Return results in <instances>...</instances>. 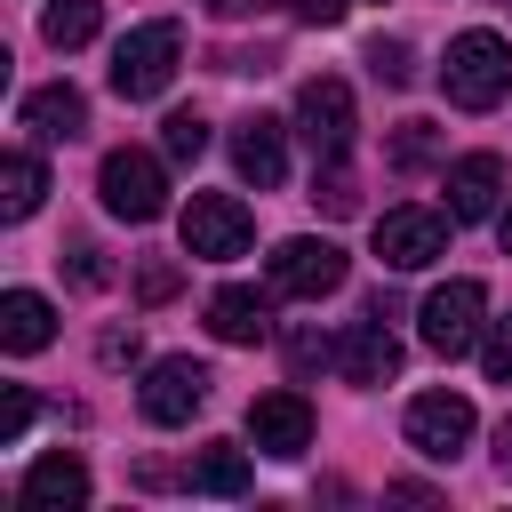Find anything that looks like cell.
I'll list each match as a JSON object with an SVG mask.
<instances>
[{
  "label": "cell",
  "instance_id": "31",
  "mask_svg": "<svg viewBox=\"0 0 512 512\" xmlns=\"http://www.w3.org/2000/svg\"><path fill=\"white\" fill-rule=\"evenodd\" d=\"M72 280H80V288H104V264H96V248H72Z\"/></svg>",
  "mask_w": 512,
  "mask_h": 512
},
{
  "label": "cell",
  "instance_id": "2",
  "mask_svg": "<svg viewBox=\"0 0 512 512\" xmlns=\"http://www.w3.org/2000/svg\"><path fill=\"white\" fill-rule=\"evenodd\" d=\"M176 64H184V32H176L168 16H152V24H136V32L112 48V88H120L128 104H144V96H160V88L176 80Z\"/></svg>",
  "mask_w": 512,
  "mask_h": 512
},
{
  "label": "cell",
  "instance_id": "23",
  "mask_svg": "<svg viewBox=\"0 0 512 512\" xmlns=\"http://www.w3.org/2000/svg\"><path fill=\"white\" fill-rule=\"evenodd\" d=\"M312 200H320L328 216H352V208H360V192H352V168H344V160H328V176L312 184Z\"/></svg>",
  "mask_w": 512,
  "mask_h": 512
},
{
  "label": "cell",
  "instance_id": "32",
  "mask_svg": "<svg viewBox=\"0 0 512 512\" xmlns=\"http://www.w3.org/2000/svg\"><path fill=\"white\" fill-rule=\"evenodd\" d=\"M296 16H304V24H336V16H344V0H296Z\"/></svg>",
  "mask_w": 512,
  "mask_h": 512
},
{
  "label": "cell",
  "instance_id": "7",
  "mask_svg": "<svg viewBox=\"0 0 512 512\" xmlns=\"http://www.w3.org/2000/svg\"><path fill=\"white\" fill-rule=\"evenodd\" d=\"M296 128H304V144L320 152V160H344L352 152V88L336 80V72H320V80H304L296 88Z\"/></svg>",
  "mask_w": 512,
  "mask_h": 512
},
{
  "label": "cell",
  "instance_id": "19",
  "mask_svg": "<svg viewBox=\"0 0 512 512\" xmlns=\"http://www.w3.org/2000/svg\"><path fill=\"white\" fill-rule=\"evenodd\" d=\"M248 448H232V440H208L200 456H192V472H184V488H200V496H248Z\"/></svg>",
  "mask_w": 512,
  "mask_h": 512
},
{
  "label": "cell",
  "instance_id": "20",
  "mask_svg": "<svg viewBox=\"0 0 512 512\" xmlns=\"http://www.w3.org/2000/svg\"><path fill=\"white\" fill-rule=\"evenodd\" d=\"M40 192H48V168H40L32 152H8V160H0V216H32Z\"/></svg>",
  "mask_w": 512,
  "mask_h": 512
},
{
  "label": "cell",
  "instance_id": "9",
  "mask_svg": "<svg viewBox=\"0 0 512 512\" xmlns=\"http://www.w3.org/2000/svg\"><path fill=\"white\" fill-rule=\"evenodd\" d=\"M464 440H472V400L464 392H416L408 400V448L416 456L448 464V456H464Z\"/></svg>",
  "mask_w": 512,
  "mask_h": 512
},
{
  "label": "cell",
  "instance_id": "18",
  "mask_svg": "<svg viewBox=\"0 0 512 512\" xmlns=\"http://www.w3.org/2000/svg\"><path fill=\"white\" fill-rule=\"evenodd\" d=\"M56 336V312H48V296H32V288H8L0 296V344L8 352H40Z\"/></svg>",
  "mask_w": 512,
  "mask_h": 512
},
{
  "label": "cell",
  "instance_id": "17",
  "mask_svg": "<svg viewBox=\"0 0 512 512\" xmlns=\"http://www.w3.org/2000/svg\"><path fill=\"white\" fill-rule=\"evenodd\" d=\"M208 328H216L224 344H264V336H272V304H264L256 288H216V296H208Z\"/></svg>",
  "mask_w": 512,
  "mask_h": 512
},
{
  "label": "cell",
  "instance_id": "25",
  "mask_svg": "<svg viewBox=\"0 0 512 512\" xmlns=\"http://www.w3.org/2000/svg\"><path fill=\"white\" fill-rule=\"evenodd\" d=\"M480 360H488V384H504V392H512V320H496V328H488Z\"/></svg>",
  "mask_w": 512,
  "mask_h": 512
},
{
  "label": "cell",
  "instance_id": "11",
  "mask_svg": "<svg viewBox=\"0 0 512 512\" xmlns=\"http://www.w3.org/2000/svg\"><path fill=\"white\" fill-rule=\"evenodd\" d=\"M248 440H256L264 456L296 464V456L312 448V400H304V392H264V400H248Z\"/></svg>",
  "mask_w": 512,
  "mask_h": 512
},
{
  "label": "cell",
  "instance_id": "27",
  "mask_svg": "<svg viewBox=\"0 0 512 512\" xmlns=\"http://www.w3.org/2000/svg\"><path fill=\"white\" fill-rule=\"evenodd\" d=\"M136 296H144V304H168V296H176V264H144V272H136Z\"/></svg>",
  "mask_w": 512,
  "mask_h": 512
},
{
  "label": "cell",
  "instance_id": "29",
  "mask_svg": "<svg viewBox=\"0 0 512 512\" xmlns=\"http://www.w3.org/2000/svg\"><path fill=\"white\" fill-rule=\"evenodd\" d=\"M320 360H336V344H320V336H288V368H296V376L320 368Z\"/></svg>",
  "mask_w": 512,
  "mask_h": 512
},
{
  "label": "cell",
  "instance_id": "1",
  "mask_svg": "<svg viewBox=\"0 0 512 512\" xmlns=\"http://www.w3.org/2000/svg\"><path fill=\"white\" fill-rule=\"evenodd\" d=\"M440 88H448V104H464V112L504 104V88H512V48H504V32H456L448 56H440Z\"/></svg>",
  "mask_w": 512,
  "mask_h": 512
},
{
  "label": "cell",
  "instance_id": "22",
  "mask_svg": "<svg viewBox=\"0 0 512 512\" xmlns=\"http://www.w3.org/2000/svg\"><path fill=\"white\" fill-rule=\"evenodd\" d=\"M160 144H168V160H200L208 152V120L200 112H168L160 120Z\"/></svg>",
  "mask_w": 512,
  "mask_h": 512
},
{
  "label": "cell",
  "instance_id": "28",
  "mask_svg": "<svg viewBox=\"0 0 512 512\" xmlns=\"http://www.w3.org/2000/svg\"><path fill=\"white\" fill-rule=\"evenodd\" d=\"M24 424H32V392H24V384H8V400H0V440H16Z\"/></svg>",
  "mask_w": 512,
  "mask_h": 512
},
{
  "label": "cell",
  "instance_id": "33",
  "mask_svg": "<svg viewBox=\"0 0 512 512\" xmlns=\"http://www.w3.org/2000/svg\"><path fill=\"white\" fill-rule=\"evenodd\" d=\"M496 464H504V472H512V416H504V424H496Z\"/></svg>",
  "mask_w": 512,
  "mask_h": 512
},
{
  "label": "cell",
  "instance_id": "24",
  "mask_svg": "<svg viewBox=\"0 0 512 512\" xmlns=\"http://www.w3.org/2000/svg\"><path fill=\"white\" fill-rule=\"evenodd\" d=\"M368 72H376L384 88H408V72H416V64H408V48H400V40H376V48H368Z\"/></svg>",
  "mask_w": 512,
  "mask_h": 512
},
{
  "label": "cell",
  "instance_id": "8",
  "mask_svg": "<svg viewBox=\"0 0 512 512\" xmlns=\"http://www.w3.org/2000/svg\"><path fill=\"white\" fill-rule=\"evenodd\" d=\"M448 224L456 216H440V208H392V216H376V256L392 272H424L448 256Z\"/></svg>",
  "mask_w": 512,
  "mask_h": 512
},
{
  "label": "cell",
  "instance_id": "35",
  "mask_svg": "<svg viewBox=\"0 0 512 512\" xmlns=\"http://www.w3.org/2000/svg\"><path fill=\"white\" fill-rule=\"evenodd\" d=\"M496 232H504V256H512V208H504V224H496Z\"/></svg>",
  "mask_w": 512,
  "mask_h": 512
},
{
  "label": "cell",
  "instance_id": "12",
  "mask_svg": "<svg viewBox=\"0 0 512 512\" xmlns=\"http://www.w3.org/2000/svg\"><path fill=\"white\" fill-rule=\"evenodd\" d=\"M232 168H240L256 192H280V176H288V136H280V120L248 112V120L232 128Z\"/></svg>",
  "mask_w": 512,
  "mask_h": 512
},
{
  "label": "cell",
  "instance_id": "21",
  "mask_svg": "<svg viewBox=\"0 0 512 512\" xmlns=\"http://www.w3.org/2000/svg\"><path fill=\"white\" fill-rule=\"evenodd\" d=\"M96 24H104V8H96V0H56V8L40 16L48 48H88V40H96Z\"/></svg>",
  "mask_w": 512,
  "mask_h": 512
},
{
  "label": "cell",
  "instance_id": "26",
  "mask_svg": "<svg viewBox=\"0 0 512 512\" xmlns=\"http://www.w3.org/2000/svg\"><path fill=\"white\" fill-rule=\"evenodd\" d=\"M432 152H440V136H432L424 120H408V128H400V152H392V160H400V168H416V160H432Z\"/></svg>",
  "mask_w": 512,
  "mask_h": 512
},
{
  "label": "cell",
  "instance_id": "4",
  "mask_svg": "<svg viewBox=\"0 0 512 512\" xmlns=\"http://www.w3.org/2000/svg\"><path fill=\"white\" fill-rule=\"evenodd\" d=\"M248 240H256V224H248V208L232 192H192V208H184V256L232 264V256H248Z\"/></svg>",
  "mask_w": 512,
  "mask_h": 512
},
{
  "label": "cell",
  "instance_id": "16",
  "mask_svg": "<svg viewBox=\"0 0 512 512\" xmlns=\"http://www.w3.org/2000/svg\"><path fill=\"white\" fill-rule=\"evenodd\" d=\"M24 504H40V512H72V504H88V464L80 456H40L32 472H24V488H16Z\"/></svg>",
  "mask_w": 512,
  "mask_h": 512
},
{
  "label": "cell",
  "instance_id": "10",
  "mask_svg": "<svg viewBox=\"0 0 512 512\" xmlns=\"http://www.w3.org/2000/svg\"><path fill=\"white\" fill-rule=\"evenodd\" d=\"M144 416L152 424H192L200 408H208V368L192 360V352H176V360H152V376H144Z\"/></svg>",
  "mask_w": 512,
  "mask_h": 512
},
{
  "label": "cell",
  "instance_id": "13",
  "mask_svg": "<svg viewBox=\"0 0 512 512\" xmlns=\"http://www.w3.org/2000/svg\"><path fill=\"white\" fill-rule=\"evenodd\" d=\"M336 368H344V384H384V376H400V344H392V328L368 312V320H352L344 336H336Z\"/></svg>",
  "mask_w": 512,
  "mask_h": 512
},
{
  "label": "cell",
  "instance_id": "15",
  "mask_svg": "<svg viewBox=\"0 0 512 512\" xmlns=\"http://www.w3.org/2000/svg\"><path fill=\"white\" fill-rule=\"evenodd\" d=\"M24 128H32L40 144H72V136L88 128V96H80L72 80H48V88L24 96Z\"/></svg>",
  "mask_w": 512,
  "mask_h": 512
},
{
  "label": "cell",
  "instance_id": "30",
  "mask_svg": "<svg viewBox=\"0 0 512 512\" xmlns=\"http://www.w3.org/2000/svg\"><path fill=\"white\" fill-rule=\"evenodd\" d=\"M96 352H104V368H128V360H136V328H128V336H120V328H112V336H104V344H96Z\"/></svg>",
  "mask_w": 512,
  "mask_h": 512
},
{
  "label": "cell",
  "instance_id": "14",
  "mask_svg": "<svg viewBox=\"0 0 512 512\" xmlns=\"http://www.w3.org/2000/svg\"><path fill=\"white\" fill-rule=\"evenodd\" d=\"M496 200H504V160L496 152H464L448 168V216L456 224H480V216H496Z\"/></svg>",
  "mask_w": 512,
  "mask_h": 512
},
{
  "label": "cell",
  "instance_id": "5",
  "mask_svg": "<svg viewBox=\"0 0 512 512\" xmlns=\"http://www.w3.org/2000/svg\"><path fill=\"white\" fill-rule=\"evenodd\" d=\"M336 288H344V248H336V240L296 232V240H280V248H272V296L320 304V296H336Z\"/></svg>",
  "mask_w": 512,
  "mask_h": 512
},
{
  "label": "cell",
  "instance_id": "3",
  "mask_svg": "<svg viewBox=\"0 0 512 512\" xmlns=\"http://www.w3.org/2000/svg\"><path fill=\"white\" fill-rule=\"evenodd\" d=\"M96 192H104V208H112V216H128V224H152V216L168 208V176H160V160H152V152H136V144L104 152Z\"/></svg>",
  "mask_w": 512,
  "mask_h": 512
},
{
  "label": "cell",
  "instance_id": "34",
  "mask_svg": "<svg viewBox=\"0 0 512 512\" xmlns=\"http://www.w3.org/2000/svg\"><path fill=\"white\" fill-rule=\"evenodd\" d=\"M216 16H248V8H272V0H208Z\"/></svg>",
  "mask_w": 512,
  "mask_h": 512
},
{
  "label": "cell",
  "instance_id": "6",
  "mask_svg": "<svg viewBox=\"0 0 512 512\" xmlns=\"http://www.w3.org/2000/svg\"><path fill=\"white\" fill-rule=\"evenodd\" d=\"M480 312H488V288H480V280H448V288L424 296L416 328H424V344H432L440 360H464V352L480 344Z\"/></svg>",
  "mask_w": 512,
  "mask_h": 512
}]
</instances>
